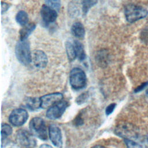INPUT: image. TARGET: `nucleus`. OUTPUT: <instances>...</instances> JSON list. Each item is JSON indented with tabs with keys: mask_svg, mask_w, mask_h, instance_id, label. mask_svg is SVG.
Listing matches in <instances>:
<instances>
[{
	"mask_svg": "<svg viewBox=\"0 0 148 148\" xmlns=\"http://www.w3.org/2000/svg\"><path fill=\"white\" fill-rule=\"evenodd\" d=\"M140 40L145 44H148V29H145L140 34Z\"/></svg>",
	"mask_w": 148,
	"mask_h": 148,
	"instance_id": "25",
	"label": "nucleus"
},
{
	"mask_svg": "<svg viewBox=\"0 0 148 148\" xmlns=\"http://www.w3.org/2000/svg\"><path fill=\"white\" fill-rule=\"evenodd\" d=\"M68 106V103L65 101H61L52 105L46 111V117L51 120H56L64 114Z\"/></svg>",
	"mask_w": 148,
	"mask_h": 148,
	"instance_id": "7",
	"label": "nucleus"
},
{
	"mask_svg": "<svg viewBox=\"0 0 148 148\" xmlns=\"http://www.w3.org/2000/svg\"><path fill=\"white\" fill-rule=\"evenodd\" d=\"M98 2V0H82V12L83 14L86 15L89 10L94 6Z\"/></svg>",
	"mask_w": 148,
	"mask_h": 148,
	"instance_id": "20",
	"label": "nucleus"
},
{
	"mask_svg": "<svg viewBox=\"0 0 148 148\" xmlns=\"http://www.w3.org/2000/svg\"><path fill=\"white\" fill-rule=\"evenodd\" d=\"M76 58L80 61H82L86 59V55L85 53L84 46L83 44L77 40H75L73 42Z\"/></svg>",
	"mask_w": 148,
	"mask_h": 148,
	"instance_id": "13",
	"label": "nucleus"
},
{
	"mask_svg": "<svg viewBox=\"0 0 148 148\" xmlns=\"http://www.w3.org/2000/svg\"><path fill=\"white\" fill-rule=\"evenodd\" d=\"M48 132L53 145L57 147H62V136L60 128L55 124H50L49 127Z\"/></svg>",
	"mask_w": 148,
	"mask_h": 148,
	"instance_id": "10",
	"label": "nucleus"
},
{
	"mask_svg": "<svg viewBox=\"0 0 148 148\" xmlns=\"http://www.w3.org/2000/svg\"><path fill=\"white\" fill-rule=\"evenodd\" d=\"M51 147V146L50 145H42L40 146V147Z\"/></svg>",
	"mask_w": 148,
	"mask_h": 148,
	"instance_id": "31",
	"label": "nucleus"
},
{
	"mask_svg": "<svg viewBox=\"0 0 148 148\" xmlns=\"http://www.w3.org/2000/svg\"><path fill=\"white\" fill-rule=\"evenodd\" d=\"M115 134L124 139L138 140L140 139L139 130L133 124L122 123L118 124L114 130Z\"/></svg>",
	"mask_w": 148,
	"mask_h": 148,
	"instance_id": "2",
	"label": "nucleus"
},
{
	"mask_svg": "<svg viewBox=\"0 0 148 148\" xmlns=\"http://www.w3.org/2000/svg\"><path fill=\"white\" fill-rule=\"evenodd\" d=\"M28 118V114L25 109L17 108L11 112L9 117V121L13 126L19 127L25 124Z\"/></svg>",
	"mask_w": 148,
	"mask_h": 148,
	"instance_id": "8",
	"label": "nucleus"
},
{
	"mask_svg": "<svg viewBox=\"0 0 148 148\" xmlns=\"http://www.w3.org/2000/svg\"><path fill=\"white\" fill-rule=\"evenodd\" d=\"M9 7H10V5L8 3H7L6 2H2V3H1V11H2V13L3 14L5 12H6L8 10V9L9 8Z\"/></svg>",
	"mask_w": 148,
	"mask_h": 148,
	"instance_id": "30",
	"label": "nucleus"
},
{
	"mask_svg": "<svg viewBox=\"0 0 148 148\" xmlns=\"http://www.w3.org/2000/svg\"><path fill=\"white\" fill-rule=\"evenodd\" d=\"M41 17L46 25L53 23L57 17V10L46 5L42 6L40 10Z\"/></svg>",
	"mask_w": 148,
	"mask_h": 148,
	"instance_id": "12",
	"label": "nucleus"
},
{
	"mask_svg": "<svg viewBox=\"0 0 148 148\" xmlns=\"http://www.w3.org/2000/svg\"><path fill=\"white\" fill-rule=\"evenodd\" d=\"M88 96H89L88 92L86 91V92H83L79 96H78L77 97V98L76 99V103L77 105H82V104L84 103L87 100V99L88 98Z\"/></svg>",
	"mask_w": 148,
	"mask_h": 148,
	"instance_id": "23",
	"label": "nucleus"
},
{
	"mask_svg": "<svg viewBox=\"0 0 148 148\" xmlns=\"http://www.w3.org/2000/svg\"><path fill=\"white\" fill-rule=\"evenodd\" d=\"M36 25L34 23H30L27 24L23 26V27L20 29L19 33L20 39L24 40L27 39L29 35L34 31L35 29Z\"/></svg>",
	"mask_w": 148,
	"mask_h": 148,
	"instance_id": "14",
	"label": "nucleus"
},
{
	"mask_svg": "<svg viewBox=\"0 0 148 148\" xmlns=\"http://www.w3.org/2000/svg\"><path fill=\"white\" fill-rule=\"evenodd\" d=\"M74 123L76 125H81L83 124V119L80 116H77L74 120Z\"/></svg>",
	"mask_w": 148,
	"mask_h": 148,
	"instance_id": "29",
	"label": "nucleus"
},
{
	"mask_svg": "<svg viewBox=\"0 0 148 148\" xmlns=\"http://www.w3.org/2000/svg\"><path fill=\"white\" fill-rule=\"evenodd\" d=\"M96 61L100 66L103 68L106 66L109 61V55L107 50L105 49L99 50L96 56Z\"/></svg>",
	"mask_w": 148,
	"mask_h": 148,
	"instance_id": "16",
	"label": "nucleus"
},
{
	"mask_svg": "<svg viewBox=\"0 0 148 148\" xmlns=\"http://www.w3.org/2000/svg\"><path fill=\"white\" fill-rule=\"evenodd\" d=\"M41 108H49L63 99V95L60 92H53L46 94L40 98Z\"/></svg>",
	"mask_w": 148,
	"mask_h": 148,
	"instance_id": "9",
	"label": "nucleus"
},
{
	"mask_svg": "<svg viewBox=\"0 0 148 148\" xmlns=\"http://www.w3.org/2000/svg\"><path fill=\"white\" fill-rule=\"evenodd\" d=\"M46 5L55 9L56 10H59L61 7V1L60 0H45Z\"/></svg>",
	"mask_w": 148,
	"mask_h": 148,
	"instance_id": "22",
	"label": "nucleus"
},
{
	"mask_svg": "<svg viewBox=\"0 0 148 148\" xmlns=\"http://www.w3.org/2000/svg\"><path fill=\"white\" fill-rule=\"evenodd\" d=\"M71 32L73 36L82 39L85 35V29L83 25L80 22H75L71 27Z\"/></svg>",
	"mask_w": 148,
	"mask_h": 148,
	"instance_id": "15",
	"label": "nucleus"
},
{
	"mask_svg": "<svg viewBox=\"0 0 148 148\" xmlns=\"http://www.w3.org/2000/svg\"><path fill=\"white\" fill-rule=\"evenodd\" d=\"M140 142L143 145V147H148V134L143 136L142 138H140Z\"/></svg>",
	"mask_w": 148,
	"mask_h": 148,
	"instance_id": "28",
	"label": "nucleus"
},
{
	"mask_svg": "<svg viewBox=\"0 0 148 148\" xmlns=\"http://www.w3.org/2000/svg\"><path fill=\"white\" fill-rule=\"evenodd\" d=\"M125 144L128 147H134V148H140L143 146L139 143L135 142V140L129 139H124Z\"/></svg>",
	"mask_w": 148,
	"mask_h": 148,
	"instance_id": "24",
	"label": "nucleus"
},
{
	"mask_svg": "<svg viewBox=\"0 0 148 148\" xmlns=\"http://www.w3.org/2000/svg\"><path fill=\"white\" fill-rule=\"evenodd\" d=\"M69 83L74 90L83 88L87 83V77L84 71L80 68H73L69 73Z\"/></svg>",
	"mask_w": 148,
	"mask_h": 148,
	"instance_id": "5",
	"label": "nucleus"
},
{
	"mask_svg": "<svg viewBox=\"0 0 148 148\" xmlns=\"http://www.w3.org/2000/svg\"><path fill=\"white\" fill-rule=\"evenodd\" d=\"M15 54L17 60L24 65H29L32 62V53L29 42L27 39H20L15 47Z\"/></svg>",
	"mask_w": 148,
	"mask_h": 148,
	"instance_id": "1",
	"label": "nucleus"
},
{
	"mask_svg": "<svg viewBox=\"0 0 148 148\" xmlns=\"http://www.w3.org/2000/svg\"><path fill=\"white\" fill-rule=\"evenodd\" d=\"M146 94H147V95H148V88L146 89Z\"/></svg>",
	"mask_w": 148,
	"mask_h": 148,
	"instance_id": "32",
	"label": "nucleus"
},
{
	"mask_svg": "<svg viewBox=\"0 0 148 148\" xmlns=\"http://www.w3.org/2000/svg\"><path fill=\"white\" fill-rule=\"evenodd\" d=\"M124 14L127 21L132 23L146 17L148 12L140 6L129 4L125 7Z\"/></svg>",
	"mask_w": 148,
	"mask_h": 148,
	"instance_id": "3",
	"label": "nucleus"
},
{
	"mask_svg": "<svg viewBox=\"0 0 148 148\" xmlns=\"http://www.w3.org/2000/svg\"><path fill=\"white\" fill-rule=\"evenodd\" d=\"M147 86H148V81L145 82H143V83H142L140 85H139V86H138V87L134 90V92H135V93L139 92L142 91L143 89H145V88H146Z\"/></svg>",
	"mask_w": 148,
	"mask_h": 148,
	"instance_id": "27",
	"label": "nucleus"
},
{
	"mask_svg": "<svg viewBox=\"0 0 148 148\" xmlns=\"http://www.w3.org/2000/svg\"><path fill=\"white\" fill-rule=\"evenodd\" d=\"M31 132L25 130H19L16 133V141L22 147H33L36 146V141Z\"/></svg>",
	"mask_w": 148,
	"mask_h": 148,
	"instance_id": "6",
	"label": "nucleus"
},
{
	"mask_svg": "<svg viewBox=\"0 0 148 148\" xmlns=\"http://www.w3.org/2000/svg\"><path fill=\"white\" fill-rule=\"evenodd\" d=\"M30 132L33 135L41 140H46L48 138L47 127L44 120L40 117H34L29 124Z\"/></svg>",
	"mask_w": 148,
	"mask_h": 148,
	"instance_id": "4",
	"label": "nucleus"
},
{
	"mask_svg": "<svg viewBox=\"0 0 148 148\" xmlns=\"http://www.w3.org/2000/svg\"><path fill=\"white\" fill-rule=\"evenodd\" d=\"M116 106V104L115 103H112L109 104L105 109V114L106 116H109L113 113L115 108Z\"/></svg>",
	"mask_w": 148,
	"mask_h": 148,
	"instance_id": "26",
	"label": "nucleus"
},
{
	"mask_svg": "<svg viewBox=\"0 0 148 148\" xmlns=\"http://www.w3.org/2000/svg\"><path fill=\"white\" fill-rule=\"evenodd\" d=\"M65 50L68 60L69 61H74L76 58V56L73 42L67 41L65 43Z\"/></svg>",
	"mask_w": 148,
	"mask_h": 148,
	"instance_id": "18",
	"label": "nucleus"
},
{
	"mask_svg": "<svg viewBox=\"0 0 148 148\" xmlns=\"http://www.w3.org/2000/svg\"><path fill=\"white\" fill-rule=\"evenodd\" d=\"M16 20L18 24L24 26L27 24L28 21V14L23 10L19 11L16 16Z\"/></svg>",
	"mask_w": 148,
	"mask_h": 148,
	"instance_id": "19",
	"label": "nucleus"
},
{
	"mask_svg": "<svg viewBox=\"0 0 148 148\" xmlns=\"http://www.w3.org/2000/svg\"><path fill=\"white\" fill-rule=\"evenodd\" d=\"M26 107L32 111L36 110L41 108L40 98L37 97H28L26 99L25 101Z\"/></svg>",
	"mask_w": 148,
	"mask_h": 148,
	"instance_id": "17",
	"label": "nucleus"
},
{
	"mask_svg": "<svg viewBox=\"0 0 148 148\" xmlns=\"http://www.w3.org/2000/svg\"><path fill=\"white\" fill-rule=\"evenodd\" d=\"M32 62L36 68L43 69L47 66L48 58L43 51L35 50L32 53Z\"/></svg>",
	"mask_w": 148,
	"mask_h": 148,
	"instance_id": "11",
	"label": "nucleus"
},
{
	"mask_svg": "<svg viewBox=\"0 0 148 148\" xmlns=\"http://www.w3.org/2000/svg\"><path fill=\"white\" fill-rule=\"evenodd\" d=\"M13 132L12 127L6 123H3L1 125V139L2 141L10 136Z\"/></svg>",
	"mask_w": 148,
	"mask_h": 148,
	"instance_id": "21",
	"label": "nucleus"
}]
</instances>
